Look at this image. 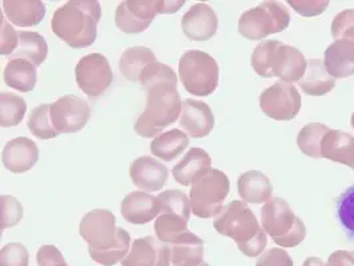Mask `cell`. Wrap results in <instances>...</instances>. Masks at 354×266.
I'll use <instances>...</instances> for the list:
<instances>
[{"label": "cell", "mask_w": 354, "mask_h": 266, "mask_svg": "<svg viewBox=\"0 0 354 266\" xmlns=\"http://www.w3.org/2000/svg\"><path fill=\"white\" fill-rule=\"evenodd\" d=\"M140 84L147 91V104L133 128L142 137L155 139L181 115L176 73L169 66L156 61L142 72Z\"/></svg>", "instance_id": "6da1fadb"}, {"label": "cell", "mask_w": 354, "mask_h": 266, "mask_svg": "<svg viewBox=\"0 0 354 266\" xmlns=\"http://www.w3.org/2000/svg\"><path fill=\"white\" fill-rule=\"evenodd\" d=\"M79 233L88 244L91 258L100 265H116L131 250L129 233L116 227V217L106 209L87 213L80 221Z\"/></svg>", "instance_id": "7a4b0ae2"}, {"label": "cell", "mask_w": 354, "mask_h": 266, "mask_svg": "<svg viewBox=\"0 0 354 266\" xmlns=\"http://www.w3.org/2000/svg\"><path fill=\"white\" fill-rule=\"evenodd\" d=\"M100 18L99 1L71 0L53 12L51 28L55 35L72 48H87L96 40Z\"/></svg>", "instance_id": "3957f363"}, {"label": "cell", "mask_w": 354, "mask_h": 266, "mask_svg": "<svg viewBox=\"0 0 354 266\" xmlns=\"http://www.w3.org/2000/svg\"><path fill=\"white\" fill-rule=\"evenodd\" d=\"M213 228L232 238L247 257H259L268 244L266 233L245 202L233 200L214 217Z\"/></svg>", "instance_id": "277c9868"}, {"label": "cell", "mask_w": 354, "mask_h": 266, "mask_svg": "<svg viewBox=\"0 0 354 266\" xmlns=\"http://www.w3.org/2000/svg\"><path fill=\"white\" fill-rule=\"evenodd\" d=\"M252 68L261 77H280L281 82H300L306 71L308 60L296 47L279 40L260 43L250 57Z\"/></svg>", "instance_id": "5b68a950"}, {"label": "cell", "mask_w": 354, "mask_h": 266, "mask_svg": "<svg viewBox=\"0 0 354 266\" xmlns=\"http://www.w3.org/2000/svg\"><path fill=\"white\" fill-rule=\"evenodd\" d=\"M261 224L266 234L281 248H296L306 237L305 224L281 197H273L264 204Z\"/></svg>", "instance_id": "8992f818"}, {"label": "cell", "mask_w": 354, "mask_h": 266, "mask_svg": "<svg viewBox=\"0 0 354 266\" xmlns=\"http://www.w3.org/2000/svg\"><path fill=\"white\" fill-rule=\"evenodd\" d=\"M161 211L155 221L156 237L164 244H175L189 233L187 225L191 216V200L178 189H168L159 196Z\"/></svg>", "instance_id": "52a82bcc"}, {"label": "cell", "mask_w": 354, "mask_h": 266, "mask_svg": "<svg viewBox=\"0 0 354 266\" xmlns=\"http://www.w3.org/2000/svg\"><path fill=\"white\" fill-rule=\"evenodd\" d=\"M220 68L209 53L189 50L181 55L178 61V76L187 92L194 96L205 97L218 86Z\"/></svg>", "instance_id": "ba28073f"}, {"label": "cell", "mask_w": 354, "mask_h": 266, "mask_svg": "<svg viewBox=\"0 0 354 266\" xmlns=\"http://www.w3.org/2000/svg\"><path fill=\"white\" fill-rule=\"evenodd\" d=\"M183 6V0H125L116 8L115 21L124 34H140L151 26L156 15L175 14Z\"/></svg>", "instance_id": "9c48e42d"}, {"label": "cell", "mask_w": 354, "mask_h": 266, "mask_svg": "<svg viewBox=\"0 0 354 266\" xmlns=\"http://www.w3.org/2000/svg\"><path fill=\"white\" fill-rule=\"evenodd\" d=\"M290 14L280 1H263L243 12L239 19V32L249 40H260L283 32L289 27Z\"/></svg>", "instance_id": "30bf717a"}, {"label": "cell", "mask_w": 354, "mask_h": 266, "mask_svg": "<svg viewBox=\"0 0 354 266\" xmlns=\"http://www.w3.org/2000/svg\"><path fill=\"white\" fill-rule=\"evenodd\" d=\"M230 192L228 176L220 169H211L196 178L189 193L192 213L198 218L216 217L224 208Z\"/></svg>", "instance_id": "8fae6325"}, {"label": "cell", "mask_w": 354, "mask_h": 266, "mask_svg": "<svg viewBox=\"0 0 354 266\" xmlns=\"http://www.w3.org/2000/svg\"><path fill=\"white\" fill-rule=\"evenodd\" d=\"M260 108L272 120L289 122L301 109V95L292 83L279 80L261 93Z\"/></svg>", "instance_id": "7c38bea8"}, {"label": "cell", "mask_w": 354, "mask_h": 266, "mask_svg": "<svg viewBox=\"0 0 354 266\" xmlns=\"http://www.w3.org/2000/svg\"><path fill=\"white\" fill-rule=\"evenodd\" d=\"M75 76L79 88L92 99L102 96L113 82L109 61L100 53L83 56L76 64Z\"/></svg>", "instance_id": "4fadbf2b"}, {"label": "cell", "mask_w": 354, "mask_h": 266, "mask_svg": "<svg viewBox=\"0 0 354 266\" xmlns=\"http://www.w3.org/2000/svg\"><path fill=\"white\" fill-rule=\"evenodd\" d=\"M51 122L56 132L76 133L80 132L91 117L88 103L75 95H66L51 104Z\"/></svg>", "instance_id": "5bb4252c"}, {"label": "cell", "mask_w": 354, "mask_h": 266, "mask_svg": "<svg viewBox=\"0 0 354 266\" xmlns=\"http://www.w3.org/2000/svg\"><path fill=\"white\" fill-rule=\"evenodd\" d=\"M171 248L158 237H142L132 243L129 253L122 261V266H169Z\"/></svg>", "instance_id": "9a60e30c"}, {"label": "cell", "mask_w": 354, "mask_h": 266, "mask_svg": "<svg viewBox=\"0 0 354 266\" xmlns=\"http://www.w3.org/2000/svg\"><path fill=\"white\" fill-rule=\"evenodd\" d=\"M184 35L194 41H207L218 30V18L212 7L205 3H196L181 19Z\"/></svg>", "instance_id": "2e32d148"}, {"label": "cell", "mask_w": 354, "mask_h": 266, "mask_svg": "<svg viewBox=\"0 0 354 266\" xmlns=\"http://www.w3.org/2000/svg\"><path fill=\"white\" fill-rule=\"evenodd\" d=\"M168 168L151 156L138 158L129 167V178L142 192H159L168 181Z\"/></svg>", "instance_id": "e0dca14e"}, {"label": "cell", "mask_w": 354, "mask_h": 266, "mask_svg": "<svg viewBox=\"0 0 354 266\" xmlns=\"http://www.w3.org/2000/svg\"><path fill=\"white\" fill-rule=\"evenodd\" d=\"M180 126L195 139H203L211 135L214 128V116L211 106L203 102L187 99L181 104Z\"/></svg>", "instance_id": "ac0fdd59"}, {"label": "cell", "mask_w": 354, "mask_h": 266, "mask_svg": "<svg viewBox=\"0 0 354 266\" xmlns=\"http://www.w3.org/2000/svg\"><path fill=\"white\" fill-rule=\"evenodd\" d=\"M39 160V149L32 140L27 137H17L4 145L1 152V162L11 173L28 172Z\"/></svg>", "instance_id": "d6986e66"}, {"label": "cell", "mask_w": 354, "mask_h": 266, "mask_svg": "<svg viewBox=\"0 0 354 266\" xmlns=\"http://www.w3.org/2000/svg\"><path fill=\"white\" fill-rule=\"evenodd\" d=\"M125 221L133 225H144L158 218L161 211L159 198L142 191L127 195L120 207Z\"/></svg>", "instance_id": "ffe728a7"}, {"label": "cell", "mask_w": 354, "mask_h": 266, "mask_svg": "<svg viewBox=\"0 0 354 266\" xmlns=\"http://www.w3.org/2000/svg\"><path fill=\"white\" fill-rule=\"evenodd\" d=\"M324 64L326 71L335 79L354 75V39H336L325 51Z\"/></svg>", "instance_id": "44dd1931"}, {"label": "cell", "mask_w": 354, "mask_h": 266, "mask_svg": "<svg viewBox=\"0 0 354 266\" xmlns=\"http://www.w3.org/2000/svg\"><path fill=\"white\" fill-rule=\"evenodd\" d=\"M211 156L201 148H192L178 164L172 168L175 181L183 187L194 184L196 178L205 175L212 168Z\"/></svg>", "instance_id": "7402d4cb"}, {"label": "cell", "mask_w": 354, "mask_h": 266, "mask_svg": "<svg viewBox=\"0 0 354 266\" xmlns=\"http://www.w3.org/2000/svg\"><path fill=\"white\" fill-rule=\"evenodd\" d=\"M321 159L339 162L354 171L353 136L338 129H330L321 142Z\"/></svg>", "instance_id": "603a6c76"}, {"label": "cell", "mask_w": 354, "mask_h": 266, "mask_svg": "<svg viewBox=\"0 0 354 266\" xmlns=\"http://www.w3.org/2000/svg\"><path fill=\"white\" fill-rule=\"evenodd\" d=\"M1 7L8 20L18 27H35L46 17V4L40 0H4Z\"/></svg>", "instance_id": "cb8c5ba5"}, {"label": "cell", "mask_w": 354, "mask_h": 266, "mask_svg": "<svg viewBox=\"0 0 354 266\" xmlns=\"http://www.w3.org/2000/svg\"><path fill=\"white\" fill-rule=\"evenodd\" d=\"M237 191L245 204H263L270 200L273 187L264 173L259 171H248L237 180Z\"/></svg>", "instance_id": "d4e9b609"}, {"label": "cell", "mask_w": 354, "mask_h": 266, "mask_svg": "<svg viewBox=\"0 0 354 266\" xmlns=\"http://www.w3.org/2000/svg\"><path fill=\"white\" fill-rule=\"evenodd\" d=\"M299 86L306 95L310 96H324L329 93L336 86V79L326 71L324 60L309 59L306 71L304 73Z\"/></svg>", "instance_id": "484cf974"}, {"label": "cell", "mask_w": 354, "mask_h": 266, "mask_svg": "<svg viewBox=\"0 0 354 266\" xmlns=\"http://www.w3.org/2000/svg\"><path fill=\"white\" fill-rule=\"evenodd\" d=\"M3 79L6 86L17 89L19 92H30L35 88L37 82L36 66L26 59L8 60Z\"/></svg>", "instance_id": "4316f807"}, {"label": "cell", "mask_w": 354, "mask_h": 266, "mask_svg": "<svg viewBox=\"0 0 354 266\" xmlns=\"http://www.w3.org/2000/svg\"><path fill=\"white\" fill-rule=\"evenodd\" d=\"M156 61V56L152 50L147 47H129L119 60V70L127 80L140 83L142 72Z\"/></svg>", "instance_id": "83f0119b"}, {"label": "cell", "mask_w": 354, "mask_h": 266, "mask_svg": "<svg viewBox=\"0 0 354 266\" xmlns=\"http://www.w3.org/2000/svg\"><path fill=\"white\" fill-rule=\"evenodd\" d=\"M203 257L204 241L192 231L171 245V261L174 266H198L203 264Z\"/></svg>", "instance_id": "f1b7e54d"}, {"label": "cell", "mask_w": 354, "mask_h": 266, "mask_svg": "<svg viewBox=\"0 0 354 266\" xmlns=\"http://www.w3.org/2000/svg\"><path fill=\"white\" fill-rule=\"evenodd\" d=\"M18 48L8 57L12 59H26L39 67L48 55V46L43 36L32 31H18Z\"/></svg>", "instance_id": "f546056e"}, {"label": "cell", "mask_w": 354, "mask_h": 266, "mask_svg": "<svg viewBox=\"0 0 354 266\" xmlns=\"http://www.w3.org/2000/svg\"><path fill=\"white\" fill-rule=\"evenodd\" d=\"M189 145V137L180 129H171L155 137L151 142L153 156L164 161H172L181 155Z\"/></svg>", "instance_id": "4dcf8cb0"}, {"label": "cell", "mask_w": 354, "mask_h": 266, "mask_svg": "<svg viewBox=\"0 0 354 266\" xmlns=\"http://www.w3.org/2000/svg\"><path fill=\"white\" fill-rule=\"evenodd\" d=\"M27 112L26 100L11 92L0 93V125L3 128H10L19 125Z\"/></svg>", "instance_id": "1f68e13d"}, {"label": "cell", "mask_w": 354, "mask_h": 266, "mask_svg": "<svg viewBox=\"0 0 354 266\" xmlns=\"http://www.w3.org/2000/svg\"><path fill=\"white\" fill-rule=\"evenodd\" d=\"M329 131L328 125L321 123L305 125L297 136V145L302 153L313 159H321V142Z\"/></svg>", "instance_id": "d6a6232c"}, {"label": "cell", "mask_w": 354, "mask_h": 266, "mask_svg": "<svg viewBox=\"0 0 354 266\" xmlns=\"http://www.w3.org/2000/svg\"><path fill=\"white\" fill-rule=\"evenodd\" d=\"M50 111L51 104H40L31 111L27 122L30 132L40 140H51L59 135L53 128Z\"/></svg>", "instance_id": "836d02e7"}, {"label": "cell", "mask_w": 354, "mask_h": 266, "mask_svg": "<svg viewBox=\"0 0 354 266\" xmlns=\"http://www.w3.org/2000/svg\"><path fill=\"white\" fill-rule=\"evenodd\" d=\"M336 209L341 227L354 237V185L337 198Z\"/></svg>", "instance_id": "e575fe53"}, {"label": "cell", "mask_w": 354, "mask_h": 266, "mask_svg": "<svg viewBox=\"0 0 354 266\" xmlns=\"http://www.w3.org/2000/svg\"><path fill=\"white\" fill-rule=\"evenodd\" d=\"M0 227L3 229H8L11 227H15L23 218V207L15 197L12 196H1L0 197Z\"/></svg>", "instance_id": "d590c367"}, {"label": "cell", "mask_w": 354, "mask_h": 266, "mask_svg": "<svg viewBox=\"0 0 354 266\" xmlns=\"http://www.w3.org/2000/svg\"><path fill=\"white\" fill-rule=\"evenodd\" d=\"M30 254L20 243H10L0 250V266H28Z\"/></svg>", "instance_id": "8d00e7d4"}, {"label": "cell", "mask_w": 354, "mask_h": 266, "mask_svg": "<svg viewBox=\"0 0 354 266\" xmlns=\"http://www.w3.org/2000/svg\"><path fill=\"white\" fill-rule=\"evenodd\" d=\"M332 37L354 39V10L341 11L332 23Z\"/></svg>", "instance_id": "74e56055"}, {"label": "cell", "mask_w": 354, "mask_h": 266, "mask_svg": "<svg viewBox=\"0 0 354 266\" xmlns=\"http://www.w3.org/2000/svg\"><path fill=\"white\" fill-rule=\"evenodd\" d=\"M288 4L305 18L321 15L329 7V1L324 0H288Z\"/></svg>", "instance_id": "f35d334b"}, {"label": "cell", "mask_w": 354, "mask_h": 266, "mask_svg": "<svg viewBox=\"0 0 354 266\" xmlns=\"http://www.w3.org/2000/svg\"><path fill=\"white\" fill-rule=\"evenodd\" d=\"M256 266H293V260L283 248H272L257 258Z\"/></svg>", "instance_id": "ab89813d"}, {"label": "cell", "mask_w": 354, "mask_h": 266, "mask_svg": "<svg viewBox=\"0 0 354 266\" xmlns=\"http://www.w3.org/2000/svg\"><path fill=\"white\" fill-rule=\"evenodd\" d=\"M37 266H68L62 251L53 245H43L36 253Z\"/></svg>", "instance_id": "60d3db41"}, {"label": "cell", "mask_w": 354, "mask_h": 266, "mask_svg": "<svg viewBox=\"0 0 354 266\" xmlns=\"http://www.w3.org/2000/svg\"><path fill=\"white\" fill-rule=\"evenodd\" d=\"M18 31L12 28V26L1 19V40H0V53L3 56L10 57L18 48Z\"/></svg>", "instance_id": "b9f144b4"}, {"label": "cell", "mask_w": 354, "mask_h": 266, "mask_svg": "<svg viewBox=\"0 0 354 266\" xmlns=\"http://www.w3.org/2000/svg\"><path fill=\"white\" fill-rule=\"evenodd\" d=\"M326 266H354V251L336 250L329 256Z\"/></svg>", "instance_id": "7bdbcfd3"}, {"label": "cell", "mask_w": 354, "mask_h": 266, "mask_svg": "<svg viewBox=\"0 0 354 266\" xmlns=\"http://www.w3.org/2000/svg\"><path fill=\"white\" fill-rule=\"evenodd\" d=\"M302 266H326V264L322 260L317 258V257H310V258L305 260V263H304Z\"/></svg>", "instance_id": "ee69618b"}, {"label": "cell", "mask_w": 354, "mask_h": 266, "mask_svg": "<svg viewBox=\"0 0 354 266\" xmlns=\"http://www.w3.org/2000/svg\"><path fill=\"white\" fill-rule=\"evenodd\" d=\"M351 123H352V126H353V129H354V112H353V115H352V122H351Z\"/></svg>", "instance_id": "f6af8a7d"}, {"label": "cell", "mask_w": 354, "mask_h": 266, "mask_svg": "<svg viewBox=\"0 0 354 266\" xmlns=\"http://www.w3.org/2000/svg\"><path fill=\"white\" fill-rule=\"evenodd\" d=\"M198 266H211L209 264H207V263H203V264H200Z\"/></svg>", "instance_id": "bcb514c9"}]
</instances>
